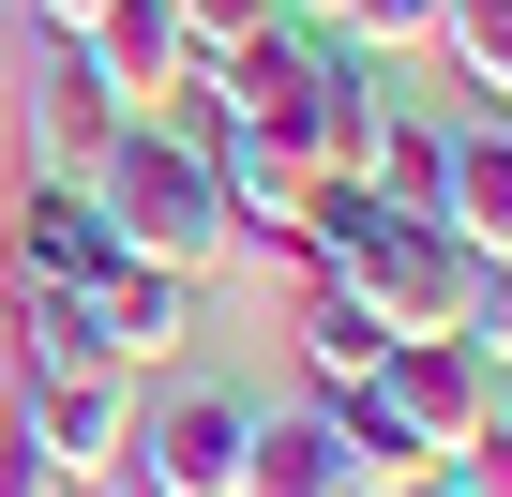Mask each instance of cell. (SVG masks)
<instances>
[{
    "instance_id": "obj_18",
    "label": "cell",
    "mask_w": 512,
    "mask_h": 497,
    "mask_svg": "<svg viewBox=\"0 0 512 497\" xmlns=\"http://www.w3.org/2000/svg\"><path fill=\"white\" fill-rule=\"evenodd\" d=\"M0 497H61V467H46V452L16 437V422H0Z\"/></svg>"
},
{
    "instance_id": "obj_14",
    "label": "cell",
    "mask_w": 512,
    "mask_h": 497,
    "mask_svg": "<svg viewBox=\"0 0 512 497\" xmlns=\"http://www.w3.org/2000/svg\"><path fill=\"white\" fill-rule=\"evenodd\" d=\"M437 46H452V76H467V91H497V106H512V0H437Z\"/></svg>"
},
{
    "instance_id": "obj_13",
    "label": "cell",
    "mask_w": 512,
    "mask_h": 497,
    "mask_svg": "<svg viewBox=\"0 0 512 497\" xmlns=\"http://www.w3.org/2000/svg\"><path fill=\"white\" fill-rule=\"evenodd\" d=\"M377 347H392V332L362 317V287H347V272H317V287H302V377H317V392H347V377H377Z\"/></svg>"
},
{
    "instance_id": "obj_1",
    "label": "cell",
    "mask_w": 512,
    "mask_h": 497,
    "mask_svg": "<svg viewBox=\"0 0 512 497\" xmlns=\"http://www.w3.org/2000/svg\"><path fill=\"white\" fill-rule=\"evenodd\" d=\"M91 211H106L121 257H151V272H196L211 287V257H226V181H211L196 121H121L91 151Z\"/></svg>"
},
{
    "instance_id": "obj_19",
    "label": "cell",
    "mask_w": 512,
    "mask_h": 497,
    "mask_svg": "<svg viewBox=\"0 0 512 497\" xmlns=\"http://www.w3.org/2000/svg\"><path fill=\"white\" fill-rule=\"evenodd\" d=\"M31 16H46V31H91V16H106V0H31Z\"/></svg>"
},
{
    "instance_id": "obj_20",
    "label": "cell",
    "mask_w": 512,
    "mask_h": 497,
    "mask_svg": "<svg viewBox=\"0 0 512 497\" xmlns=\"http://www.w3.org/2000/svg\"><path fill=\"white\" fill-rule=\"evenodd\" d=\"M497 437H512V377H497Z\"/></svg>"
},
{
    "instance_id": "obj_17",
    "label": "cell",
    "mask_w": 512,
    "mask_h": 497,
    "mask_svg": "<svg viewBox=\"0 0 512 497\" xmlns=\"http://www.w3.org/2000/svg\"><path fill=\"white\" fill-rule=\"evenodd\" d=\"M467 347L512 377V257H482V287H467Z\"/></svg>"
},
{
    "instance_id": "obj_23",
    "label": "cell",
    "mask_w": 512,
    "mask_h": 497,
    "mask_svg": "<svg viewBox=\"0 0 512 497\" xmlns=\"http://www.w3.org/2000/svg\"><path fill=\"white\" fill-rule=\"evenodd\" d=\"M106 497H121V482H106Z\"/></svg>"
},
{
    "instance_id": "obj_4",
    "label": "cell",
    "mask_w": 512,
    "mask_h": 497,
    "mask_svg": "<svg viewBox=\"0 0 512 497\" xmlns=\"http://www.w3.org/2000/svg\"><path fill=\"white\" fill-rule=\"evenodd\" d=\"M256 452V392H166L121 437V497H226Z\"/></svg>"
},
{
    "instance_id": "obj_16",
    "label": "cell",
    "mask_w": 512,
    "mask_h": 497,
    "mask_svg": "<svg viewBox=\"0 0 512 497\" xmlns=\"http://www.w3.org/2000/svg\"><path fill=\"white\" fill-rule=\"evenodd\" d=\"M166 16H181V46H196V76H211V61H241L256 31H287V0H166Z\"/></svg>"
},
{
    "instance_id": "obj_7",
    "label": "cell",
    "mask_w": 512,
    "mask_h": 497,
    "mask_svg": "<svg viewBox=\"0 0 512 497\" xmlns=\"http://www.w3.org/2000/svg\"><path fill=\"white\" fill-rule=\"evenodd\" d=\"M437 226L467 241V257H512V106H482V121L437 136Z\"/></svg>"
},
{
    "instance_id": "obj_9",
    "label": "cell",
    "mask_w": 512,
    "mask_h": 497,
    "mask_svg": "<svg viewBox=\"0 0 512 497\" xmlns=\"http://www.w3.org/2000/svg\"><path fill=\"white\" fill-rule=\"evenodd\" d=\"M106 257H121V241H106L91 181H31V196H16V257H0V287H91Z\"/></svg>"
},
{
    "instance_id": "obj_8",
    "label": "cell",
    "mask_w": 512,
    "mask_h": 497,
    "mask_svg": "<svg viewBox=\"0 0 512 497\" xmlns=\"http://www.w3.org/2000/svg\"><path fill=\"white\" fill-rule=\"evenodd\" d=\"M91 332H106V362H121V377H136V362H181V347H196V272L106 257V272H91Z\"/></svg>"
},
{
    "instance_id": "obj_2",
    "label": "cell",
    "mask_w": 512,
    "mask_h": 497,
    "mask_svg": "<svg viewBox=\"0 0 512 497\" xmlns=\"http://www.w3.org/2000/svg\"><path fill=\"white\" fill-rule=\"evenodd\" d=\"M347 287H362V317L407 347V332H467V287H482V257H467L437 211H377V226L347 241Z\"/></svg>"
},
{
    "instance_id": "obj_5",
    "label": "cell",
    "mask_w": 512,
    "mask_h": 497,
    "mask_svg": "<svg viewBox=\"0 0 512 497\" xmlns=\"http://www.w3.org/2000/svg\"><path fill=\"white\" fill-rule=\"evenodd\" d=\"M61 46H76V61L106 76V106H121V121H181V106L211 91L166 0H106V16H91V31H61Z\"/></svg>"
},
{
    "instance_id": "obj_21",
    "label": "cell",
    "mask_w": 512,
    "mask_h": 497,
    "mask_svg": "<svg viewBox=\"0 0 512 497\" xmlns=\"http://www.w3.org/2000/svg\"><path fill=\"white\" fill-rule=\"evenodd\" d=\"M392 497H452V482H392Z\"/></svg>"
},
{
    "instance_id": "obj_6",
    "label": "cell",
    "mask_w": 512,
    "mask_h": 497,
    "mask_svg": "<svg viewBox=\"0 0 512 497\" xmlns=\"http://www.w3.org/2000/svg\"><path fill=\"white\" fill-rule=\"evenodd\" d=\"M16 437L61 467V497H106L136 437V377H16Z\"/></svg>"
},
{
    "instance_id": "obj_15",
    "label": "cell",
    "mask_w": 512,
    "mask_h": 497,
    "mask_svg": "<svg viewBox=\"0 0 512 497\" xmlns=\"http://www.w3.org/2000/svg\"><path fill=\"white\" fill-rule=\"evenodd\" d=\"M332 46H347V61H377V76H392V61H407V46H437V0H332Z\"/></svg>"
},
{
    "instance_id": "obj_11",
    "label": "cell",
    "mask_w": 512,
    "mask_h": 497,
    "mask_svg": "<svg viewBox=\"0 0 512 497\" xmlns=\"http://www.w3.org/2000/svg\"><path fill=\"white\" fill-rule=\"evenodd\" d=\"M16 302V377H121L91 332V287H0Z\"/></svg>"
},
{
    "instance_id": "obj_22",
    "label": "cell",
    "mask_w": 512,
    "mask_h": 497,
    "mask_svg": "<svg viewBox=\"0 0 512 497\" xmlns=\"http://www.w3.org/2000/svg\"><path fill=\"white\" fill-rule=\"evenodd\" d=\"M287 16H332V0H287Z\"/></svg>"
},
{
    "instance_id": "obj_10",
    "label": "cell",
    "mask_w": 512,
    "mask_h": 497,
    "mask_svg": "<svg viewBox=\"0 0 512 497\" xmlns=\"http://www.w3.org/2000/svg\"><path fill=\"white\" fill-rule=\"evenodd\" d=\"M226 497H362V482H347V452H332L317 407H256V452H241Z\"/></svg>"
},
{
    "instance_id": "obj_3",
    "label": "cell",
    "mask_w": 512,
    "mask_h": 497,
    "mask_svg": "<svg viewBox=\"0 0 512 497\" xmlns=\"http://www.w3.org/2000/svg\"><path fill=\"white\" fill-rule=\"evenodd\" d=\"M362 392H377V422H392L422 467H452V452L497 422V362H482L467 332H407V347H377V377H362Z\"/></svg>"
},
{
    "instance_id": "obj_12",
    "label": "cell",
    "mask_w": 512,
    "mask_h": 497,
    "mask_svg": "<svg viewBox=\"0 0 512 497\" xmlns=\"http://www.w3.org/2000/svg\"><path fill=\"white\" fill-rule=\"evenodd\" d=\"M31 136H46V181H91V151L121 136V106H106V76H91L76 46L46 61V91H31Z\"/></svg>"
}]
</instances>
